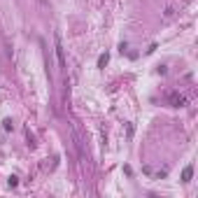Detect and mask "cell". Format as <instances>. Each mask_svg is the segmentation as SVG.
Segmentation results:
<instances>
[{
  "instance_id": "obj_1",
  "label": "cell",
  "mask_w": 198,
  "mask_h": 198,
  "mask_svg": "<svg viewBox=\"0 0 198 198\" xmlns=\"http://www.w3.org/2000/svg\"><path fill=\"white\" fill-rule=\"evenodd\" d=\"M191 177H194V166L189 163V166H186L184 170H182V182L186 184V182H191Z\"/></svg>"
},
{
  "instance_id": "obj_2",
  "label": "cell",
  "mask_w": 198,
  "mask_h": 198,
  "mask_svg": "<svg viewBox=\"0 0 198 198\" xmlns=\"http://www.w3.org/2000/svg\"><path fill=\"white\" fill-rule=\"evenodd\" d=\"M56 54H58V63L65 65V58H63V47H61V35H56Z\"/></svg>"
},
{
  "instance_id": "obj_3",
  "label": "cell",
  "mask_w": 198,
  "mask_h": 198,
  "mask_svg": "<svg viewBox=\"0 0 198 198\" xmlns=\"http://www.w3.org/2000/svg\"><path fill=\"white\" fill-rule=\"evenodd\" d=\"M184 98H182V96H172V105H175V107H182V105H184Z\"/></svg>"
},
{
  "instance_id": "obj_4",
  "label": "cell",
  "mask_w": 198,
  "mask_h": 198,
  "mask_svg": "<svg viewBox=\"0 0 198 198\" xmlns=\"http://www.w3.org/2000/svg\"><path fill=\"white\" fill-rule=\"evenodd\" d=\"M107 61H110V56H107V54H103V56L98 58V68H105V65H107Z\"/></svg>"
}]
</instances>
